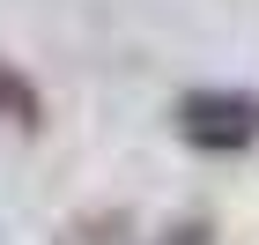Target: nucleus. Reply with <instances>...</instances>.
Wrapping results in <instances>:
<instances>
[{"instance_id": "f257e3e1", "label": "nucleus", "mask_w": 259, "mask_h": 245, "mask_svg": "<svg viewBox=\"0 0 259 245\" xmlns=\"http://www.w3.org/2000/svg\"><path fill=\"white\" fill-rule=\"evenodd\" d=\"M170 126H178L185 149L237 156V149L259 142V89H185L170 104Z\"/></svg>"}, {"instance_id": "f03ea898", "label": "nucleus", "mask_w": 259, "mask_h": 245, "mask_svg": "<svg viewBox=\"0 0 259 245\" xmlns=\"http://www.w3.org/2000/svg\"><path fill=\"white\" fill-rule=\"evenodd\" d=\"M0 119H8V126H37V119H45V97H37V82L22 75L15 60H0Z\"/></svg>"}, {"instance_id": "7ed1b4c3", "label": "nucleus", "mask_w": 259, "mask_h": 245, "mask_svg": "<svg viewBox=\"0 0 259 245\" xmlns=\"http://www.w3.org/2000/svg\"><path fill=\"white\" fill-rule=\"evenodd\" d=\"M60 245H126V216L111 208V216H74V223L60 230Z\"/></svg>"}, {"instance_id": "20e7f679", "label": "nucleus", "mask_w": 259, "mask_h": 245, "mask_svg": "<svg viewBox=\"0 0 259 245\" xmlns=\"http://www.w3.org/2000/svg\"><path fill=\"white\" fill-rule=\"evenodd\" d=\"M148 245H215V223H207V216H178V223L156 230Z\"/></svg>"}]
</instances>
